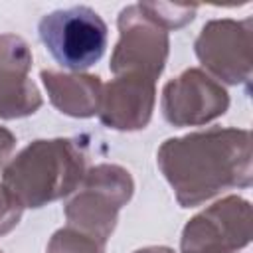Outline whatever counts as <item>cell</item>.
I'll list each match as a JSON object with an SVG mask.
<instances>
[{
  "label": "cell",
  "instance_id": "1",
  "mask_svg": "<svg viewBox=\"0 0 253 253\" xmlns=\"http://www.w3.org/2000/svg\"><path fill=\"white\" fill-rule=\"evenodd\" d=\"M38 34L49 55L71 71L89 69L107 47V24L89 6L59 8L42 16Z\"/></svg>",
  "mask_w": 253,
  "mask_h": 253
}]
</instances>
